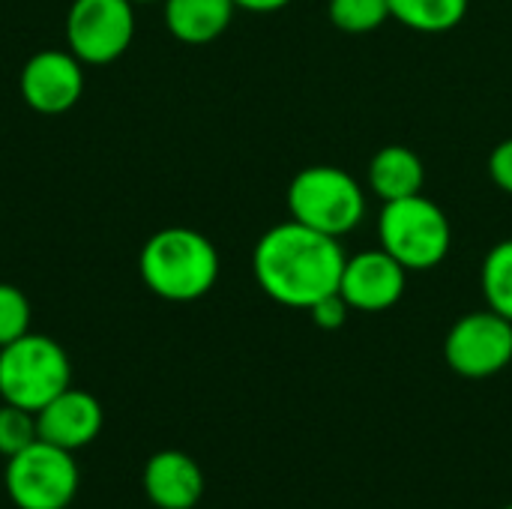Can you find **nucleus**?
<instances>
[{"label": "nucleus", "instance_id": "20", "mask_svg": "<svg viewBox=\"0 0 512 509\" xmlns=\"http://www.w3.org/2000/svg\"><path fill=\"white\" fill-rule=\"evenodd\" d=\"M348 312H351V306L345 303V297H342L339 291L330 294V297H324V300H318V303L309 309L312 321H315L321 330H339V327L348 321Z\"/></svg>", "mask_w": 512, "mask_h": 509}, {"label": "nucleus", "instance_id": "13", "mask_svg": "<svg viewBox=\"0 0 512 509\" xmlns=\"http://www.w3.org/2000/svg\"><path fill=\"white\" fill-rule=\"evenodd\" d=\"M234 9V0H165V24L174 39L204 45L228 30Z\"/></svg>", "mask_w": 512, "mask_h": 509}, {"label": "nucleus", "instance_id": "2", "mask_svg": "<svg viewBox=\"0 0 512 509\" xmlns=\"http://www.w3.org/2000/svg\"><path fill=\"white\" fill-rule=\"evenodd\" d=\"M138 273L156 297L192 303L213 291L219 279V252L201 231L180 225L162 228L144 243Z\"/></svg>", "mask_w": 512, "mask_h": 509}, {"label": "nucleus", "instance_id": "19", "mask_svg": "<svg viewBox=\"0 0 512 509\" xmlns=\"http://www.w3.org/2000/svg\"><path fill=\"white\" fill-rule=\"evenodd\" d=\"M30 333V300L21 288L0 282V348Z\"/></svg>", "mask_w": 512, "mask_h": 509}, {"label": "nucleus", "instance_id": "18", "mask_svg": "<svg viewBox=\"0 0 512 509\" xmlns=\"http://www.w3.org/2000/svg\"><path fill=\"white\" fill-rule=\"evenodd\" d=\"M33 441H39L36 414L3 402L0 405V456L12 459L15 453L27 450Z\"/></svg>", "mask_w": 512, "mask_h": 509}, {"label": "nucleus", "instance_id": "1", "mask_svg": "<svg viewBox=\"0 0 512 509\" xmlns=\"http://www.w3.org/2000/svg\"><path fill=\"white\" fill-rule=\"evenodd\" d=\"M345 261L339 237L321 234L294 219L273 225L252 252V270L261 291L288 309L306 312L339 291Z\"/></svg>", "mask_w": 512, "mask_h": 509}, {"label": "nucleus", "instance_id": "7", "mask_svg": "<svg viewBox=\"0 0 512 509\" xmlns=\"http://www.w3.org/2000/svg\"><path fill=\"white\" fill-rule=\"evenodd\" d=\"M135 39L132 0H72L66 15V45L90 66L120 60Z\"/></svg>", "mask_w": 512, "mask_h": 509}, {"label": "nucleus", "instance_id": "3", "mask_svg": "<svg viewBox=\"0 0 512 509\" xmlns=\"http://www.w3.org/2000/svg\"><path fill=\"white\" fill-rule=\"evenodd\" d=\"M72 387V363L60 342L39 333L0 348V399L24 411L45 408L54 396Z\"/></svg>", "mask_w": 512, "mask_h": 509}, {"label": "nucleus", "instance_id": "11", "mask_svg": "<svg viewBox=\"0 0 512 509\" xmlns=\"http://www.w3.org/2000/svg\"><path fill=\"white\" fill-rule=\"evenodd\" d=\"M102 423H105V414H102L99 399L75 387H66L60 396H54L45 408L36 411L39 438L69 453L90 447L99 438Z\"/></svg>", "mask_w": 512, "mask_h": 509}, {"label": "nucleus", "instance_id": "9", "mask_svg": "<svg viewBox=\"0 0 512 509\" xmlns=\"http://www.w3.org/2000/svg\"><path fill=\"white\" fill-rule=\"evenodd\" d=\"M21 96L39 114H63L84 93L81 60L72 51H36L21 69Z\"/></svg>", "mask_w": 512, "mask_h": 509}, {"label": "nucleus", "instance_id": "16", "mask_svg": "<svg viewBox=\"0 0 512 509\" xmlns=\"http://www.w3.org/2000/svg\"><path fill=\"white\" fill-rule=\"evenodd\" d=\"M480 279L489 309L512 321V240H501L486 255Z\"/></svg>", "mask_w": 512, "mask_h": 509}, {"label": "nucleus", "instance_id": "6", "mask_svg": "<svg viewBox=\"0 0 512 509\" xmlns=\"http://www.w3.org/2000/svg\"><path fill=\"white\" fill-rule=\"evenodd\" d=\"M78 483L75 453L42 438L6 459L3 486L18 509H66L78 495Z\"/></svg>", "mask_w": 512, "mask_h": 509}, {"label": "nucleus", "instance_id": "4", "mask_svg": "<svg viewBox=\"0 0 512 509\" xmlns=\"http://www.w3.org/2000/svg\"><path fill=\"white\" fill-rule=\"evenodd\" d=\"M288 210L294 222L330 237H342L363 222L366 195L348 171L336 165H312L291 180Z\"/></svg>", "mask_w": 512, "mask_h": 509}, {"label": "nucleus", "instance_id": "24", "mask_svg": "<svg viewBox=\"0 0 512 509\" xmlns=\"http://www.w3.org/2000/svg\"><path fill=\"white\" fill-rule=\"evenodd\" d=\"M504 509H512V504H510V507H504Z\"/></svg>", "mask_w": 512, "mask_h": 509}, {"label": "nucleus", "instance_id": "5", "mask_svg": "<svg viewBox=\"0 0 512 509\" xmlns=\"http://www.w3.org/2000/svg\"><path fill=\"white\" fill-rule=\"evenodd\" d=\"M378 240L381 249L390 252L405 270H432L447 258L453 231L450 219L435 201L411 195L384 204L378 219Z\"/></svg>", "mask_w": 512, "mask_h": 509}, {"label": "nucleus", "instance_id": "12", "mask_svg": "<svg viewBox=\"0 0 512 509\" xmlns=\"http://www.w3.org/2000/svg\"><path fill=\"white\" fill-rule=\"evenodd\" d=\"M150 504L159 509H192L204 495V471L183 450H159L141 474Z\"/></svg>", "mask_w": 512, "mask_h": 509}, {"label": "nucleus", "instance_id": "17", "mask_svg": "<svg viewBox=\"0 0 512 509\" xmlns=\"http://www.w3.org/2000/svg\"><path fill=\"white\" fill-rule=\"evenodd\" d=\"M390 18L387 0H330V21L342 33H372Z\"/></svg>", "mask_w": 512, "mask_h": 509}, {"label": "nucleus", "instance_id": "14", "mask_svg": "<svg viewBox=\"0 0 512 509\" xmlns=\"http://www.w3.org/2000/svg\"><path fill=\"white\" fill-rule=\"evenodd\" d=\"M423 183H426L423 159L411 147L402 144L381 147L369 162V186L384 204L420 195Z\"/></svg>", "mask_w": 512, "mask_h": 509}, {"label": "nucleus", "instance_id": "8", "mask_svg": "<svg viewBox=\"0 0 512 509\" xmlns=\"http://www.w3.org/2000/svg\"><path fill=\"white\" fill-rule=\"evenodd\" d=\"M450 369L462 378L483 381L512 363V321L498 312H471L453 324L444 342Z\"/></svg>", "mask_w": 512, "mask_h": 509}, {"label": "nucleus", "instance_id": "22", "mask_svg": "<svg viewBox=\"0 0 512 509\" xmlns=\"http://www.w3.org/2000/svg\"><path fill=\"white\" fill-rule=\"evenodd\" d=\"M291 0H234L237 9H246V12H276V9H285Z\"/></svg>", "mask_w": 512, "mask_h": 509}, {"label": "nucleus", "instance_id": "15", "mask_svg": "<svg viewBox=\"0 0 512 509\" xmlns=\"http://www.w3.org/2000/svg\"><path fill=\"white\" fill-rule=\"evenodd\" d=\"M390 15L420 33H447L468 15V0H387Z\"/></svg>", "mask_w": 512, "mask_h": 509}, {"label": "nucleus", "instance_id": "23", "mask_svg": "<svg viewBox=\"0 0 512 509\" xmlns=\"http://www.w3.org/2000/svg\"><path fill=\"white\" fill-rule=\"evenodd\" d=\"M132 3H153V0H132Z\"/></svg>", "mask_w": 512, "mask_h": 509}, {"label": "nucleus", "instance_id": "10", "mask_svg": "<svg viewBox=\"0 0 512 509\" xmlns=\"http://www.w3.org/2000/svg\"><path fill=\"white\" fill-rule=\"evenodd\" d=\"M405 285H408V270L390 252L369 249L345 261L339 294L357 312H384L402 300Z\"/></svg>", "mask_w": 512, "mask_h": 509}, {"label": "nucleus", "instance_id": "21", "mask_svg": "<svg viewBox=\"0 0 512 509\" xmlns=\"http://www.w3.org/2000/svg\"><path fill=\"white\" fill-rule=\"evenodd\" d=\"M489 177L495 180L498 189L510 192L512 195V138L501 141L492 156H489Z\"/></svg>", "mask_w": 512, "mask_h": 509}]
</instances>
